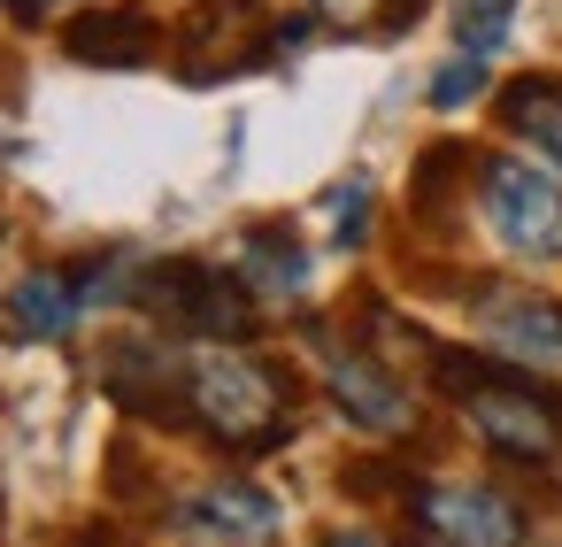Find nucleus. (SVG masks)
Here are the masks:
<instances>
[{
  "mask_svg": "<svg viewBox=\"0 0 562 547\" xmlns=\"http://www.w3.org/2000/svg\"><path fill=\"white\" fill-rule=\"evenodd\" d=\"M239 32H262V9H255V0H193V16H186V32H178V70H186L193 86H216V78L255 70V55L232 47Z\"/></svg>",
  "mask_w": 562,
  "mask_h": 547,
  "instance_id": "obj_8",
  "label": "nucleus"
},
{
  "mask_svg": "<svg viewBox=\"0 0 562 547\" xmlns=\"http://www.w3.org/2000/svg\"><path fill=\"white\" fill-rule=\"evenodd\" d=\"M308 9L324 16V24H339V32H408L424 9H431V0H308Z\"/></svg>",
  "mask_w": 562,
  "mask_h": 547,
  "instance_id": "obj_14",
  "label": "nucleus"
},
{
  "mask_svg": "<svg viewBox=\"0 0 562 547\" xmlns=\"http://www.w3.org/2000/svg\"><path fill=\"white\" fill-rule=\"evenodd\" d=\"M416 509L439 532V547H524V532H531L524 509L493 485H431V493H416Z\"/></svg>",
  "mask_w": 562,
  "mask_h": 547,
  "instance_id": "obj_7",
  "label": "nucleus"
},
{
  "mask_svg": "<svg viewBox=\"0 0 562 547\" xmlns=\"http://www.w3.org/2000/svg\"><path fill=\"white\" fill-rule=\"evenodd\" d=\"M477 186H485L493 239H501L508 255H524V263H562V178H554V170L485 155V163H477Z\"/></svg>",
  "mask_w": 562,
  "mask_h": 547,
  "instance_id": "obj_3",
  "label": "nucleus"
},
{
  "mask_svg": "<svg viewBox=\"0 0 562 547\" xmlns=\"http://www.w3.org/2000/svg\"><path fill=\"white\" fill-rule=\"evenodd\" d=\"M324 386H331V401H339V416L355 424V432H370V439H401L408 424H416V409H408V393L370 362V355H331V370H324Z\"/></svg>",
  "mask_w": 562,
  "mask_h": 547,
  "instance_id": "obj_9",
  "label": "nucleus"
},
{
  "mask_svg": "<svg viewBox=\"0 0 562 547\" xmlns=\"http://www.w3.org/2000/svg\"><path fill=\"white\" fill-rule=\"evenodd\" d=\"M101 386L116 409L132 416H155V424H193V401H186V355L155 347V339H116L109 362H101Z\"/></svg>",
  "mask_w": 562,
  "mask_h": 547,
  "instance_id": "obj_5",
  "label": "nucleus"
},
{
  "mask_svg": "<svg viewBox=\"0 0 562 547\" xmlns=\"http://www.w3.org/2000/svg\"><path fill=\"white\" fill-rule=\"evenodd\" d=\"M239 286L247 293H262V301H301V286H308V247L293 239V232H278V224H255L247 239H239Z\"/></svg>",
  "mask_w": 562,
  "mask_h": 547,
  "instance_id": "obj_12",
  "label": "nucleus"
},
{
  "mask_svg": "<svg viewBox=\"0 0 562 547\" xmlns=\"http://www.w3.org/2000/svg\"><path fill=\"white\" fill-rule=\"evenodd\" d=\"M186 401H193V424L232 455H262L293 432V386L262 355H239L232 339H201L186 355Z\"/></svg>",
  "mask_w": 562,
  "mask_h": 547,
  "instance_id": "obj_1",
  "label": "nucleus"
},
{
  "mask_svg": "<svg viewBox=\"0 0 562 547\" xmlns=\"http://www.w3.org/2000/svg\"><path fill=\"white\" fill-rule=\"evenodd\" d=\"M331 209H339L331 239H339V247H355V239H362V216H370V186H362V178H355V186H331Z\"/></svg>",
  "mask_w": 562,
  "mask_h": 547,
  "instance_id": "obj_17",
  "label": "nucleus"
},
{
  "mask_svg": "<svg viewBox=\"0 0 562 547\" xmlns=\"http://www.w3.org/2000/svg\"><path fill=\"white\" fill-rule=\"evenodd\" d=\"M501 124L516 139H531L547 155V170L562 178V78H516V86H501Z\"/></svg>",
  "mask_w": 562,
  "mask_h": 547,
  "instance_id": "obj_13",
  "label": "nucleus"
},
{
  "mask_svg": "<svg viewBox=\"0 0 562 547\" xmlns=\"http://www.w3.org/2000/svg\"><path fill=\"white\" fill-rule=\"evenodd\" d=\"M324 547H378V539H370V532H331Z\"/></svg>",
  "mask_w": 562,
  "mask_h": 547,
  "instance_id": "obj_20",
  "label": "nucleus"
},
{
  "mask_svg": "<svg viewBox=\"0 0 562 547\" xmlns=\"http://www.w3.org/2000/svg\"><path fill=\"white\" fill-rule=\"evenodd\" d=\"M477 86H485V55H454V63L431 78V109H462Z\"/></svg>",
  "mask_w": 562,
  "mask_h": 547,
  "instance_id": "obj_16",
  "label": "nucleus"
},
{
  "mask_svg": "<svg viewBox=\"0 0 562 547\" xmlns=\"http://www.w3.org/2000/svg\"><path fill=\"white\" fill-rule=\"evenodd\" d=\"M70 63H93V70H139L155 63V24L139 9H101V16H78L63 32Z\"/></svg>",
  "mask_w": 562,
  "mask_h": 547,
  "instance_id": "obj_11",
  "label": "nucleus"
},
{
  "mask_svg": "<svg viewBox=\"0 0 562 547\" xmlns=\"http://www.w3.org/2000/svg\"><path fill=\"white\" fill-rule=\"evenodd\" d=\"M477 324H485V347L508 370H524L539 386H562V301H547V293H485Z\"/></svg>",
  "mask_w": 562,
  "mask_h": 547,
  "instance_id": "obj_4",
  "label": "nucleus"
},
{
  "mask_svg": "<svg viewBox=\"0 0 562 547\" xmlns=\"http://www.w3.org/2000/svg\"><path fill=\"white\" fill-rule=\"evenodd\" d=\"M86 301H93L86 270H32L24 286H9V332L16 339H63L86 316Z\"/></svg>",
  "mask_w": 562,
  "mask_h": 547,
  "instance_id": "obj_10",
  "label": "nucleus"
},
{
  "mask_svg": "<svg viewBox=\"0 0 562 547\" xmlns=\"http://www.w3.org/2000/svg\"><path fill=\"white\" fill-rule=\"evenodd\" d=\"M9 9H16V24H40L47 9H63V0H9Z\"/></svg>",
  "mask_w": 562,
  "mask_h": 547,
  "instance_id": "obj_19",
  "label": "nucleus"
},
{
  "mask_svg": "<svg viewBox=\"0 0 562 547\" xmlns=\"http://www.w3.org/2000/svg\"><path fill=\"white\" fill-rule=\"evenodd\" d=\"M70 547H132V539H124V532H116V524H86V532H78V539H70Z\"/></svg>",
  "mask_w": 562,
  "mask_h": 547,
  "instance_id": "obj_18",
  "label": "nucleus"
},
{
  "mask_svg": "<svg viewBox=\"0 0 562 547\" xmlns=\"http://www.w3.org/2000/svg\"><path fill=\"white\" fill-rule=\"evenodd\" d=\"M178 532L193 547H270L278 539V501L255 478H216L178 509Z\"/></svg>",
  "mask_w": 562,
  "mask_h": 547,
  "instance_id": "obj_6",
  "label": "nucleus"
},
{
  "mask_svg": "<svg viewBox=\"0 0 562 547\" xmlns=\"http://www.w3.org/2000/svg\"><path fill=\"white\" fill-rule=\"evenodd\" d=\"M508 9H516V0H462V16H454L462 55H493L508 40Z\"/></svg>",
  "mask_w": 562,
  "mask_h": 547,
  "instance_id": "obj_15",
  "label": "nucleus"
},
{
  "mask_svg": "<svg viewBox=\"0 0 562 547\" xmlns=\"http://www.w3.org/2000/svg\"><path fill=\"white\" fill-rule=\"evenodd\" d=\"M132 301L155 324L186 332V339H247L255 332V293L239 286V270H209V263H186V255L178 263H147Z\"/></svg>",
  "mask_w": 562,
  "mask_h": 547,
  "instance_id": "obj_2",
  "label": "nucleus"
}]
</instances>
